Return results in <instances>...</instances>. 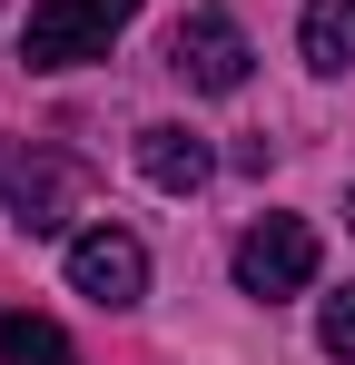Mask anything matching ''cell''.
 Returning a JSON list of instances; mask_svg holds the SVG:
<instances>
[{
	"label": "cell",
	"instance_id": "obj_1",
	"mask_svg": "<svg viewBox=\"0 0 355 365\" xmlns=\"http://www.w3.org/2000/svg\"><path fill=\"white\" fill-rule=\"evenodd\" d=\"M138 20V0H40L30 30H20V60L30 69H79V60H109V40Z\"/></svg>",
	"mask_w": 355,
	"mask_h": 365
},
{
	"label": "cell",
	"instance_id": "obj_2",
	"mask_svg": "<svg viewBox=\"0 0 355 365\" xmlns=\"http://www.w3.org/2000/svg\"><path fill=\"white\" fill-rule=\"evenodd\" d=\"M306 277H316V227H306V217H257V227L237 237V287H247V297L277 306V297H296Z\"/></svg>",
	"mask_w": 355,
	"mask_h": 365
},
{
	"label": "cell",
	"instance_id": "obj_3",
	"mask_svg": "<svg viewBox=\"0 0 355 365\" xmlns=\"http://www.w3.org/2000/svg\"><path fill=\"white\" fill-rule=\"evenodd\" d=\"M247 60H257V50H247V30H237L227 10H187L168 30V69L187 89H217V99H227V89H247Z\"/></svg>",
	"mask_w": 355,
	"mask_h": 365
},
{
	"label": "cell",
	"instance_id": "obj_4",
	"mask_svg": "<svg viewBox=\"0 0 355 365\" xmlns=\"http://www.w3.org/2000/svg\"><path fill=\"white\" fill-rule=\"evenodd\" d=\"M69 287H79L89 306H138V297H148V247L128 237V227L69 237Z\"/></svg>",
	"mask_w": 355,
	"mask_h": 365
},
{
	"label": "cell",
	"instance_id": "obj_5",
	"mask_svg": "<svg viewBox=\"0 0 355 365\" xmlns=\"http://www.w3.org/2000/svg\"><path fill=\"white\" fill-rule=\"evenodd\" d=\"M79 158H50V148H30V158H10V217L30 227V237H59L69 227V207H79Z\"/></svg>",
	"mask_w": 355,
	"mask_h": 365
},
{
	"label": "cell",
	"instance_id": "obj_6",
	"mask_svg": "<svg viewBox=\"0 0 355 365\" xmlns=\"http://www.w3.org/2000/svg\"><path fill=\"white\" fill-rule=\"evenodd\" d=\"M138 168H148V187H168V197H197L207 187V138H187V128H138Z\"/></svg>",
	"mask_w": 355,
	"mask_h": 365
},
{
	"label": "cell",
	"instance_id": "obj_7",
	"mask_svg": "<svg viewBox=\"0 0 355 365\" xmlns=\"http://www.w3.org/2000/svg\"><path fill=\"white\" fill-rule=\"evenodd\" d=\"M306 69H355V0H306Z\"/></svg>",
	"mask_w": 355,
	"mask_h": 365
},
{
	"label": "cell",
	"instance_id": "obj_8",
	"mask_svg": "<svg viewBox=\"0 0 355 365\" xmlns=\"http://www.w3.org/2000/svg\"><path fill=\"white\" fill-rule=\"evenodd\" d=\"M0 365H79L50 316H0Z\"/></svg>",
	"mask_w": 355,
	"mask_h": 365
},
{
	"label": "cell",
	"instance_id": "obj_9",
	"mask_svg": "<svg viewBox=\"0 0 355 365\" xmlns=\"http://www.w3.org/2000/svg\"><path fill=\"white\" fill-rule=\"evenodd\" d=\"M316 346H326L336 365H355V287H346V297H326V316H316Z\"/></svg>",
	"mask_w": 355,
	"mask_h": 365
},
{
	"label": "cell",
	"instance_id": "obj_10",
	"mask_svg": "<svg viewBox=\"0 0 355 365\" xmlns=\"http://www.w3.org/2000/svg\"><path fill=\"white\" fill-rule=\"evenodd\" d=\"M346 217H355V187H346Z\"/></svg>",
	"mask_w": 355,
	"mask_h": 365
}]
</instances>
